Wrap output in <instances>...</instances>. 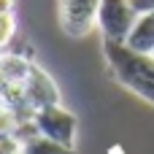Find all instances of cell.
<instances>
[{
  "mask_svg": "<svg viewBox=\"0 0 154 154\" xmlns=\"http://www.w3.org/2000/svg\"><path fill=\"white\" fill-rule=\"evenodd\" d=\"M111 76L138 97L154 106V57L130 49L125 41H103Z\"/></svg>",
  "mask_w": 154,
  "mask_h": 154,
  "instance_id": "1",
  "label": "cell"
},
{
  "mask_svg": "<svg viewBox=\"0 0 154 154\" xmlns=\"http://www.w3.org/2000/svg\"><path fill=\"white\" fill-rule=\"evenodd\" d=\"M35 125H38V133L62 143V146H70L76 149V133H79V119L73 111H68L62 103H54V106H46V108H38L35 111Z\"/></svg>",
  "mask_w": 154,
  "mask_h": 154,
  "instance_id": "2",
  "label": "cell"
},
{
  "mask_svg": "<svg viewBox=\"0 0 154 154\" xmlns=\"http://www.w3.org/2000/svg\"><path fill=\"white\" fill-rule=\"evenodd\" d=\"M138 14L130 0H100L97 8V27L103 41H127Z\"/></svg>",
  "mask_w": 154,
  "mask_h": 154,
  "instance_id": "3",
  "label": "cell"
},
{
  "mask_svg": "<svg viewBox=\"0 0 154 154\" xmlns=\"http://www.w3.org/2000/svg\"><path fill=\"white\" fill-rule=\"evenodd\" d=\"M100 0H60V27L70 38H84L97 27Z\"/></svg>",
  "mask_w": 154,
  "mask_h": 154,
  "instance_id": "4",
  "label": "cell"
},
{
  "mask_svg": "<svg viewBox=\"0 0 154 154\" xmlns=\"http://www.w3.org/2000/svg\"><path fill=\"white\" fill-rule=\"evenodd\" d=\"M24 97H27V106L32 111H38V108L60 103V89H57L54 79L46 70H41L38 65H32L30 76L24 79Z\"/></svg>",
  "mask_w": 154,
  "mask_h": 154,
  "instance_id": "5",
  "label": "cell"
},
{
  "mask_svg": "<svg viewBox=\"0 0 154 154\" xmlns=\"http://www.w3.org/2000/svg\"><path fill=\"white\" fill-rule=\"evenodd\" d=\"M130 49L141 51V54H152L154 51V11L149 14H138L127 41H125Z\"/></svg>",
  "mask_w": 154,
  "mask_h": 154,
  "instance_id": "6",
  "label": "cell"
},
{
  "mask_svg": "<svg viewBox=\"0 0 154 154\" xmlns=\"http://www.w3.org/2000/svg\"><path fill=\"white\" fill-rule=\"evenodd\" d=\"M0 70L8 79V84H24V79L32 70V60L22 51H3L0 54Z\"/></svg>",
  "mask_w": 154,
  "mask_h": 154,
  "instance_id": "7",
  "label": "cell"
},
{
  "mask_svg": "<svg viewBox=\"0 0 154 154\" xmlns=\"http://www.w3.org/2000/svg\"><path fill=\"white\" fill-rule=\"evenodd\" d=\"M22 154H76V149L62 146V143H57L46 135H38V138H32L30 143L22 146Z\"/></svg>",
  "mask_w": 154,
  "mask_h": 154,
  "instance_id": "8",
  "label": "cell"
},
{
  "mask_svg": "<svg viewBox=\"0 0 154 154\" xmlns=\"http://www.w3.org/2000/svg\"><path fill=\"white\" fill-rule=\"evenodd\" d=\"M14 35H16V16H14V11L11 14H0V54L8 49Z\"/></svg>",
  "mask_w": 154,
  "mask_h": 154,
  "instance_id": "9",
  "label": "cell"
},
{
  "mask_svg": "<svg viewBox=\"0 0 154 154\" xmlns=\"http://www.w3.org/2000/svg\"><path fill=\"white\" fill-rule=\"evenodd\" d=\"M16 125H19L16 111H14L11 106L0 103V133H14V130H16Z\"/></svg>",
  "mask_w": 154,
  "mask_h": 154,
  "instance_id": "10",
  "label": "cell"
},
{
  "mask_svg": "<svg viewBox=\"0 0 154 154\" xmlns=\"http://www.w3.org/2000/svg\"><path fill=\"white\" fill-rule=\"evenodd\" d=\"M0 154H22V141L14 133H0Z\"/></svg>",
  "mask_w": 154,
  "mask_h": 154,
  "instance_id": "11",
  "label": "cell"
},
{
  "mask_svg": "<svg viewBox=\"0 0 154 154\" xmlns=\"http://www.w3.org/2000/svg\"><path fill=\"white\" fill-rule=\"evenodd\" d=\"M130 3H133L135 14H149V11H154V0H130Z\"/></svg>",
  "mask_w": 154,
  "mask_h": 154,
  "instance_id": "12",
  "label": "cell"
},
{
  "mask_svg": "<svg viewBox=\"0 0 154 154\" xmlns=\"http://www.w3.org/2000/svg\"><path fill=\"white\" fill-rule=\"evenodd\" d=\"M14 3L16 0H0V14H11L14 11Z\"/></svg>",
  "mask_w": 154,
  "mask_h": 154,
  "instance_id": "13",
  "label": "cell"
},
{
  "mask_svg": "<svg viewBox=\"0 0 154 154\" xmlns=\"http://www.w3.org/2000/svg\"><path fill=\"white\" fill-rule=\"evenodd\" d=\"M5 84H8V79H5V76H3V70H0V92L5 89Z\"/></svg>",
  "mask_w": 154,
  "mask_h": 154,
  "instance_id": "14",
  "label": "cell"
},
{
  "mask_svg": "<svg viewBox=\"0 0 154 154\" xmlns=\"http://www.w3.org/2000/svg\"><path fill=\"white\" fill-rule=\"evenodd\" d=\"M152 57H154V51H152Z\"/></svg>",
  "mask_w": 154,
  "mask_h": 154,
  "instance_id": "15",
  "label": "cell"
}]
</instances>
